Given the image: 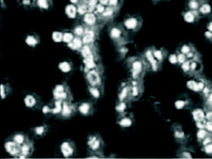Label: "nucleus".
Returning a JSON list of instances; mask_svg holds the SVG:
<instances>
[{"mask_svg":"<svg viewBox=\"0 0 212 159\" xmlns=\"http://www.w3.org/2000/svg\"><path fill=\"white\" fill-rule=\"evenodd\" d=\"M145 69V63L143 60L136 59L131 63V75L135 80H139L143 76Z\"/></svg>","mask_w":212,"mask_h":159,"instance_id":"f257e3e1","label":"nucleus"},{"mask_svg":"<svg viewBox=\"0 0 212 159\" xmlns=\"http://www.w3.org/2000/svg\"><path fill=\"white\" fill-rule=\"evenodd\" d=\"M110 36L113 41L117 42H121L125 41L126 33L122 28L115 26L110 29Z\"/></svg>","mask_w":212,"mask_h":159,"instance_id":"f03ea898","label":"nucleus"},{"mask_svg":"<svg viewBox=\"0 0 212 159\" xmlns=\"http://www.w3.org/2000/svg\"><path fill=\"white\" fill-rule=\"evenodd\" d=\"M88 146L92 152H100L103 147V142L98 135H93L88 140Z\"/></svg>","mask_w":212,"mask_h":159,"instance_id":"7ed1b4c3","label":"nucleus"},{"mask_svg":"<svg viewBox=\"0 0 212 159\" xmlns=\"http://www.w3.org/2000/svg\"><path fill=\"white\" fill-rule=\"evenodd\" d=\"M86 79L91 86H99L101 84V78L100 73L96 70H90L86 74Z\"/></svg>","mask_w":212,"mask_h":159,"instance_id":"20e7f679","label":"nucleus"},{"mask_svg":"<svg viewBox=\"0 0 212 159\" xmlns=\"http://www.w3.org/2000/svg\"><path fill=\"white\" fill-rule=\"evenodd\" d=\"M141 21L139 20V18L131 17H129L125 21L124 26L125 27L130 31H137L141 26Z\"/></svg>","mask_w":212,"mask_h":159,"instance_id":"39448f33","label":"nucleus"},{"mask_svg":"<svg viewBox=\"0 0 212 159\" xmlns=\"http://www.w3.org/2000/svg\"><path fill=\"white\" fill-rule=\"evenodd\" d=\"M4 147L7 152L14 157H18L21 153V146L13 140L6 142Z\"/></svg>","mask_w":212,"mask_h":159,"instance_id":"423d86ee","label":"nucleus"},{"mask_svg":"<svg viewBox=\"0 0 212 159\" xmlns=\"http://www.w3.org/2000/svg\"><path fill=\"white\" fill-rule=\"evenodd\" d=\"M144 56L147 62L149 64V66L151 67L153 70L156 71L158 68H159V64L160 62L155 59L154 54H153L152 50H147L145 51Z\"/></svg>","mask_w":212,"mask_h":159,"instance_id":"0eeeda50","label":"nucleus"},{"mask_svg":"<svg viewBox=\"0 0 212 159\" xmlns=\"http://www.w3.org/2000/svg\"><path fill=\"white\" fill-rule=\"evenodd\" d=\"M33 151V144H32L29 141H27L21 146V153L18 157L20 158H26L27 157H29V156L32 154Z\"/></svg>","mask_w":212,"mask_h":159,"instance_id":"6e6552de","label":"nucleus"},{"mask_svg":"<svg viewBox=\"0 0 212 159\" xmlns=\"http://www.w3.org/2000/svg\"><path fill=\"white\" fill-rule=\"evenodd\" d=\"M60 148L62 153L66 158L71 157L74 153V147L71 142H64L61 145Z\"/></svg>","mask_w":212,"mask_h":159,"instance_id":"1a4fd4ad","label":"nucleus"},{"mask_svg":"<svg viewBox=\"0 0 212 159\" xmlns=\"http://www.w3.org/2000/svg\"><path fill=\"white\" fill-rule=\"evenodd\" d=\"M96 38L95 31L90 28L89 29H86V31L82 36V41L84 45H89L91 46L93 44Z\"/></svg>","mask_w":212,"mask_h":159,"instance_id":"9d476101","label":"nucleus"},{"mask_svg":"<svg viewBox=\"0 0 212 159\" xmlns=\"http://www.w3.org/2000/svg\"><path fill=\"white\" fill-rule=\"evenodd\" d=\"M84 22L88 27H93L97 22V17L93 12H88L84 15Z\"/></svg>","mask_w":212,"mask_h":159,"instance_id":"9b49d317","label":"nucleus"},{"mask_svg":"<svg viewBox=\"0 0 212 159\" xmlns=\"http://www.w3.org/2000/svg\"><path fill=\"white\" fill-rule=\"evenodd\" d=\"M74 108L70 103L67 100L66 101H63L62 103V115L64 116V118H68L70 117L72 114L74 113Z\"/></svg>","mask_w":212,"mask_h":159,"instance_id":"f8f14e48","label":"nucleus"},{"mask_svg":"<svg viewBox=\"0 0 212 159\" xmlns=\"http://www.w3.org/2000/svg\"><path fill=\"white\" fill-rule=\"evenodd\" d=\"M84 42H83L82 38H81V37H74V38L73 39L71 42H69V46L72 49L74 50H81V48L84 46Z\"/></svg>","mask_w":212,"mask_h":159,"instance_id":"ddd939ff","label":"nucleus"},{"mask_svg":"<svg viewBox=\"0 0 212 159\" xmlns=\"http://www.w3.org/2000/svg\"><path fill=\"white\" fill-rule=\"evenodd\" d=\"M115 12H116V9H114V8L108 6L106 7L105 11L103 14L101 15V17L104 18V19H109V18L113 17Z\"/></svg>","mask_w":212,"mask_h":159,"instance_id":"4468645a","label":"nucleus"},{"mask_svg":"<svg viewBox=\"0 0 212 159\" xmlns=\"http://www.w3.org/2000/svg\"><path fill=\"white\" fill-rule=\"evenodd\" d=\"M91 110H92V106L89 103H83L79 107V112L85 115L90 114Z\"/></svg>","mask_w":212,"mask_h":159,"instance_id":"2eb2a0df","label":"nucleus"},{"mask_svg":"<svg viewBox=\"0 0 212 159\" xmlns=\"http://www.w3.org/2000/svg\"><path fill=\"white\" fill-rule=\"evenodd\" d=\"M128 96H130V86H126L123 87L119 94L120 102L125 101V100L127 99Z\"/></svg>","mask_w":212,"mask_h":159,"instance_id":"dca6fc26","label":"nucleus"},{"mask_svg":"<svg viewBox=\"0 0 212 159\" xmlns=\"http://www.w3.org/2000/svg\"><path fill=\"white\" fill-rule=\"evenodd\" d=\"M203 4L202 0H189L188 7L190 10L197 11Z\"/></svg>","mask_w":212,"mask_h":159,"instance_id":"f3484780","label":"nucleus"},{"mask_svg":"<svg viewBox=\"0 0 212 159\" xmlns=\"http://www.w3.org/2000/svg\"><path fill=\"white\" fill-rule=\"evenodd\" d=\"M65 12L69 17L74 18L77 14V8L74 4H69L66 7Z\"/></svg>","mask_w":212,"mask_h":159,"instance_id":"a211bd4d","label":"nucleus"},{"mask_svg":"<svg viewBox=\"0 0 212 159\" xmlns=\"http://www.w3.org/2000/svg\"><path fill=\"white\" fill-rule=\"evenodd\" d=\"M199 17V12L197 11H193V10H190L188 11V12H187L185 14V18H186L187 21H190V22H192L193 21H196V18Z\"/></svg>","mask_w":212,"mask_h":159,"instance_id":"6ab92c4d","label":"nucleus"},{"mask_svg":"<svg viewBox=\"0 0 212 159\" xmlns=\"http://www.w3.org/2000/svg\"><path fill=\"white\" fill-rule=\"evenodd\" d=\"M13 141H14L16 143H17L18 144L21 146L24 143L28 141L27 138L22 134H17L13 137Z\"/></svg>","mask_w":212,"mask_h":159,"instance_id":"aec40b11","label":"nucleus"},{"mask_svg":"<svg viewBox=\"0 0 212 159\" xmlns=\"http://www.w3.org/2000/svg\"><path fill=\"white\" fill-rule=\"evenodd\" d=\"M77 8V13H79L81 15H85L86 13H88V7L86 2H81V3L78 4L76 6Z\"/></svg>","mask_w":212,"mask_h":159,"instance_id":"412c9836","label":"nucleus"},{"mask_svg":"<svg viewBox=\"0 0 212 159\" xmlns=\"http://www.w3.org/2000/svg\"><path fill=\"white\" fill-rule=\"evenodd\" d=\"M36 103H37L36 99L33 96V95H28L25 98L26 105L28 106L29 108L34 107V106L36 105Z\"/></svg>","mask_w":212,"mask_h":159,"instance_id":"4be33fe9","label":"nucleus"},{"mask_svg":"<svg viewBox=\"0 0 212 159\" xmlns=\"http://www.w3.org/2000/svg\"><path fill=\"white\" fill-rule=\"evenodd\" d=\"M88 91H89L91 95H92L93 98H95V99H98V98L101 96V91L100 89H99V86H90L89 88H88Z\"/></svg>","mask_w":212,"mask_h":159,"instance_id":"5701e85b","label":"nucleus"},{"mask_svg":"<svg viewBox=\"0 0 212 159\" xmlns=\"http://www.w3.org/2000/svg\"><path fill=\"white\" fill-rule=\"evenodd\" d=\"M152 51H153V54H154L155 59H156L159 62H161L165 57L163 51H162L161 50H156V49L152 50Z\"/></svg>","mask_w":212,"mask_h":159,"instance_id":"b1692460","label":"nucleus"},{"mask_svg":"<svg viewBox=\"0 0 212 159\" xmlns=\"http://www.w3.org/2000/svg\"><path fill=\"white\" fill-rule=\"evenodd\" d=\"M81 55H83V57H84V58L87 57L89 56V55L93 54V52L91 48V46H89V45H84V46H83V47L81 48Z\"/></svg>","mask_w":212,"mask_h":159,"instance_id":"393cba45","label":"nucleus"},{"mask_svg":"<svg viewBox=\"0 0 212 159\" xmlns=\"http://www.w3.org/2000/svg\"><path fill=\"white\" fill-rule=\"evenodd\" d=\"M86 31V29L82 26H77L74 30V33L77 37H82Z\"/></svg>","mask_w":212,"mask_h":159,"instance_id":"a878e982","label":"nucleus"},{"mask_svg":"<svg viewBox=\"0 0 212 159\" xmlns=\"http://www.w3.org/2000/svg\"><path fill=\"white\" fill-rule=\"evenodd\" d=\"M131 123H132V121H131V119L130 118H127V117H125V118H122L121 120H120L119 124H120V126H122L123 127H127L131 126Z\"/></svg>","mask_w":212,"mask_h":159,"instance_id":"bb28decb","label":"nucleus"},{"mask_svg":"<svg viewBox=\"0 0 212 159\" xmlns=\"http://www.w3.org/2000/svg\"><path fill=\"white\" fill-rule=\"evenodd\" d=\"M210 11H211L210 6H209V5L207 4L204 3V2H203V4L201 5L200 9H199V12H200V14H209V13L210 12Z\"/></svg>","mask_w":212,"mask_h":159,"instance_id":"cd10ccee","label":"nucleus"},{"mask_svg":"<svg viewBox=\"0 0 212 159\" xmlns=\"http://www.w3.org/2000/svg\"><path fill=\"white\" fill-rule=\"evenodd\" d=\"M37 5L41 9H47L50 6L49 0H37Z\"/></svg>","mask_w":212,"mask_h":159,"instance_id":"c85d7f7f","label":"nucleus"},{"mask_svg":"<svg viewBox=\"0 0 212 159\" xmlns=\"http://www.w3.org/2000/svg\"><path fill=\"white\" fill-rule=\"evenodd\" d=\"M74 38V37L73 36V34H71L70 33H65L63 34V41H64L67 43H69L71 42L73 39Z\"/></svg>","mask_w":212,"mask_h":159,"instance_id":"c756f323","label":"nucleus"},{"mask_svg":"<svg viewBox=\"0 0 212 159\" xmlns=\"http://www.w3.org/2000/svg\"><path fill=\"white\" fill-rule=\"evenodd\" d=\"M192 50H193V48L191 47V46H189V45H183V46L181 47L180 52H181L182 53V54L186 55L187 54H188V53L191 51Z\"/></svg>","mask_w":212,"mask_h":159,"instance_id":"7c9ffc66","label":"nucleus"},{"mask_svg":"<svg viewBox=\"0 0 212 159\" xmlns=\"http://www.w3.org/2000/svg\"><path fill=\"white\" fill-rule=\"evenodd\" d=\"M195 119L198 122H201L204 119V114L202 113V111H201L200 110H196L195 113Z\"/></svg>","mask_w":212,"mask_h":159,"instance_id":"2f4dec72","label":"nucleus"},{"mask_svg":"<svg viewBox=\"0 0 212 159\" xmlns=\"http://www.w3.org/2000/svg\"><path fill=\"white\" fill-rule=\"evenodd\" d=\"M52 38L54 39V41L56 42H60L61 41H63V34L60 32H55L53 33Z\"/></svg>","mask_w":212,"mask_h":159,"instance_id":"473e14b6","label":"nucleus"},{"mask_svg":"<svg viewBox=\"0 0 212 159\" xmlns=\"http://www.w3.org/2000/svg\"><path fill=\"white\" fill-rule=\"evenodd\" d=\"M60 68L64 72H67V71H70L71 70V67H70V65H69V63L67 62H62L60 64Z\"/></svg>","mask_w":212,"mask_h":159,"instance_id":"72a5a7b5","label":"nucleus"},{"mask_svg":"<svg viewBox=\"0 0 212 159\" xmlns=\"http://www.w3.org/2000/svg\"><path fill=\"white\" fill-rule=\"evenodd\" d=\"M26 42H27L29 46H35L37 42L36 38H35L33 36H30L26 39Z\"/></svg>","mask_w":212,"mask_h":159,"instance_id":"f704fd0d","label":"nucleus"},{"mask_svg":"<svg viewBox=\"0 0 212 159\" xmlns=\"http://www.w3.org/2000/svg\"><path fill=\"white\" fill-rule=\"evenodd\" d=\"M126 108H127V105H126L125 101H122V102H120L119 104L117 105V106L116 107V109L118 112L122 113L123 111L126 109Z\"/></svg>","mask_w":212,"mask_h":159,"instance_id":"c9c22d12","label":"nucleus"},{"mask_svg":"<svg viewBox=\"0 0 212 159\" xmlns=\"http://www.w3.org/2000/svg\"><path fill=\"white\" fill-rule=\"evenodd\" d=\"M187 59L186 55L182 54L181 52H180L178 56H177V60H178V62L180 64V65H182V63H184L185 61H187Z\"/></svg>","mask_w":212,"mask_h":159,"instance_id":"e433bc0d","label":"nucleus"},{"mask_svg":"<svg viewBox=\"0 0 212 159\" xmlns=\"http://www.w3.org/2000/svg\"><path fill=\"white\" fill-rule=\"evenodd\" d=\"M182 68L185 72L190 71V61H185L184 63L182 64Z\"/></svg>","mask_w":212,"mask_h":159,"instance_id":"4c0bfd02","label":"nucleus"},{"mask_svg":"<svg viewBox=\"0 0 212 159\" xmlns=\"http://www.w3.org/2000/svg\"><path fill=\"white\" fill-rule=\"evenodd\" d=\"M105 9H106V7H105V5L102 4L101 3H98L97 7L96 8V12L97 14H99V15H101L103 14V12L105 11Z\"/></svg>","mask_w":212,"mask_h":159,"instance_id":"58836bf2","label":"nucleus"},{"mask_svg":"<svg viewBox=\"0 0 212 159\" xmlns=\"http://www.w3.org/2000/svg\"><path fill=\"white\" fill-rule=\"evenodd\" d=\"M120 4V0H109L108 6L114 8V9H116V7H119Z\"/></svg>","mask_w":212,"mask_h":159,"instance_id":"ea45409f","label":"nucleus"},{"mask_svg":"<svg viewBox=\"0 0 212 159\" xmlns=\"http://www.w3.org/2000/svg\"><path fill=\"white\" fill-rule=\"evenodd\" d=\"M0 89H1V96H2V99H4L5 97L7 96V95L8 94V91H7V89L4 84H2L1 85V87H0Z\"/></svg>","mask_w":212,"mask_h":159,"instance_id":"a19ab883","label":"nucleus"},{"mask_svg":"<svg viewBox=\"0 0 212 159\" xmlns=\"http://www.w3.org/2000/svg\"><path fill=\"white\" fill-rule=\"evenodd\" d=\"M175 136L176 137H178V139H183L185 135L181 129H176L175 132Z\"/></svg>","mask_w":212,"mask_h":159,"instance_id":"79ce46f5","label":"nucleus"},{"mask_svg":"<svg viewBox=\"0 0 212 159\" xmlns=\"http://www.w3.org/2000/svg\"><path fill=\"white\" fill-rule=\"evenodd\" d=\"M35 132H36V134L37 135H42L45 132V127L42 126L37 127L36 128V130H35Z\"/></svg>","mask_w":212,"mask_h":159,"instance_id":"37998d69","label":"nucleus"},{"mask_svg":"<svg viewBox=\"0 0 212 159\" xmlns=\"http://www.w3.org/2000/svg\"><path fill=\"white\" fill-rule=\"evenodd\" d=\"M205 152L209 153V154H211V153H212V142L210 143V144L205 145Z\"/></svg>","mask_w":212,"mask_h":159,"instance_id":"c03bdc74","label":"nucleus"},{"mask_svg":"<svg viewBox=\"0 0 212 159\" xmlns=\"http://www.w3.org/2000/svg\"><path fill=\"white\" fill-rule=\"evenodd\" d=\"M207 135V132H206L205 129H200V132L198 133V137L201 138V139H205Z\"/></svg>","mask_w":212,"mask_h":159,"instance_id":"a18cd8bd","label":"nucleus"},{"mask_svg":"<svg viewBox=\"0 0 212 159\" xmlns=\"http://www.w3.org/2000/svg\"><path fill=\"white\" fill-rule=\"evenodd\" d=\"M206 103L210 106H212V91L206 95Z\"/></svg>","mask_w":212,"mask_h":159,"instance_id":"49530a36","label":"nucleus"},{"mask_svg":"<svg viewBox=\"0 0 212 159\" xmlns=\"http://www.w3.org/2000/svg\"><path fill=\"white\" fill-rule=\"evenodd\" d=\"M205 127L206 130L209 132H212V121H207L206 123Z\"/></svg>","mask_w":212,"mask_h":159,"instance_id":"de8ad7c7","label":"nucleus"},{"mask_svg":"<svg viewBox=\"0 0 212 159\" xmlns=\"http://www.w3.org/2000/svg\"><path fill=\"white\" fill-rule=\"evenodd\" d=\"M206 119L207 121H212V110H209L206 113Z\"/></svg>","mask_w":212,"mask_h":159,"instance_id":"09e8293b","label":"nucleus"},{"mask_svg":"<svg viewBox=\"0 0 212 159\" xmlns=\"http://www.w3.org/2000/svg\"><path fill=\"white\" fill-rule=\"evenodd\" d=\"M98 2H99V3L103 4V5H105V6H106V5L108 6L109 0H98Z\"/></svg>","mask_w":212,"mask_h":159,"instance_id":"8fccbe9b","label":"nucleus"},{"mask_svg":"<svg viewBox=\"0 0 212 159\" xmlns=\"http://www.w3.org/2000/svg\"><path fill=\"white\" fill-rule=\"evenodd\" d=\"M70 1L73 4H78V3H79V0H70Z\"/></svg>","mask_w":212,"mask_h":159,"instance_id":"3c124183","label":"nucleus"},{"mask_svg":"<svg viewBox=\"0 0 212 159\" xmlns=\"http://www.w3.org/2000/svg\"><path fill=\"white\" fill-rule=\"evenodd\" d=\"M209 29L212 32V22H211L209 23Z\"/></svg>","mask_w":212,"mask_h":159,"instance_id":"603ef678","label":"nucleus"},{"mask_svg":"<svg viewBox=\"0 0 212 159\" xmlns=\"http://www.w3.org/2000/svg\"><path fill=\"white\" fill-rule=\"evenodd\" d=\"M154 1H156V2H158V1H163V0H154Z\"/></svg>","mask_w":212,"mask_h":159,"instance_id":"864d4df0","label":"nucleus"},{"mask_svg":"<svg viewBox=\"0 0 212 159\" xmlns=\"http://www.w3.org/2000/svg\"><path fill=\"white\" fill-rule=\"evenodd\" d=\"M88 0H84V2H87Z\"/></svg>","mask_w":212,"mask_h":159,"instance_id":"5fc2aeb1","label":"nucleus"}]
</instances>
